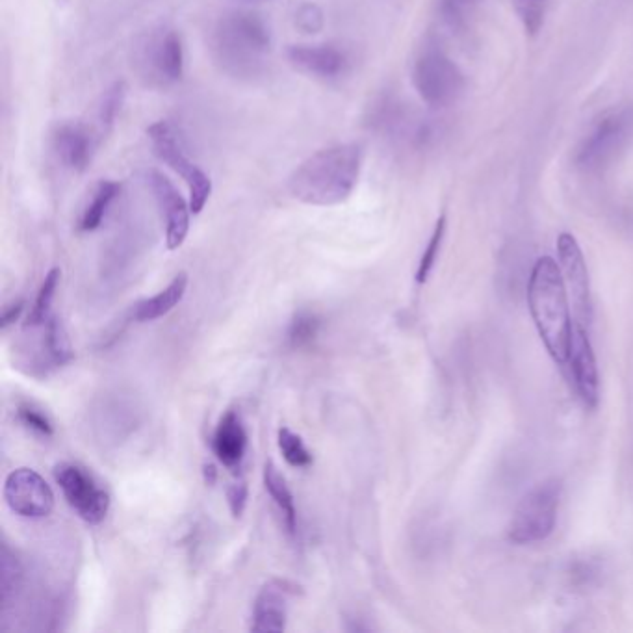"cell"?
<instances>
[{
  "label": "cell",
  "mask_w": 633,
  "mask_h": 633,
  "mask_svg": "<svg viewBox=\"0 0 633 633\" xmlns=\"http://www.w3.org/2000/svg\"><path fill=\"white\" fill-rule=\"evenodd\" d=\"M186 288H188V275L179 273L162 292L136 305L134 309L136 322H155L158 318H164L181 303L186 294Z\"/></svg>",
  "instance_id": "obj_18"
},
{
  "label": "cell",
  "mask_w": 633,
  "mask_h": 633,
  "mask_svg": "<svg viewBox=\"0 0 633 633\" xmlns=\"http://www.w3.org/2000/svg\"><path fill=\"white\" fill-rule=\"evenodd\" d=\"M17 418H19V422H21L26 429L38 433L41 437H52V435H54V427H52L49 416L45 413H41L38 407L30 405V403H23V405L17 407Z\"/></svg>",
  "instance_id": "obj_27"
},
{
  "label": "cell",
  "mask_w": 633,
  "mask_h": 633,
  "mask_svg": "<svg viewBox=\"0 0 633 633\" xmlns=\"http://www.w3.org/2000/svg\"><path fill=\"white\" fill-rule=\"evenodd\" d=\"M4 500L19 517H49L54 509V492L49 483L26 466L8 474L4 481Z\"/></svg>",
  "instance_id": "obj_11"
},
{
  "label": "cell",
  "mask_w": 633,
  "mask_h": 633,
  "mask_svg": "<svg viewBox=\"0 0 633 633\" xmlns=\"http://www.w3.org/2000/svg\"><path fill=\"white\" fill-rule=\"evenodd\" d=\"M43 327H45V335H43L41 349L45 355V364H47V368H62L75 355L73 348H71V342H69V336L65 333V327L52 314L51 318L43 323Z\"/></svg>",
  "instance_id": "obj_21"
},
{
  "label": "cell",
  "mask_w": 633,
  "mask_h": 633,
  "mask_svg": "<svg viewBox=\"0 0 633 633\" xmlns=\"http://www.w3.org/2000/svg\"><path fill=\"white\" fill-rule=\"evenodd\" d=\"M286 58L299 73L322 80L340 78L349 69L348 54L335 45H290Z\"/></svg>",
  "instance_id": "obj_13"
},
{
  "label": "cell",
  "mask_w": 633,
  "mask_h": 633,
  "mask_svg": "<svg viewBox=\"0 0 633 633\" xmlns=\"http://www.w3.org/2000/svg\"><path fill=\"white\" fill-rule=\"evenodd\" d=\"M279 450L283 453L286 463L294 468H307L312 465V453L307 450L305 442L288 427H281L277 433Z\"/></svg>",
  "instance_id": "obj_24"
},
{
  "label": "cell",
  "mask_w": 633,
  "mask_h": 633,
  "mask_svg": "<svg viewBox=\"0 0 633 633\" xmlns=\"http://www.w3.org/2000/svg\"><path fill=\"white\" fill-rule=\"evenodd\" d=\"M52 149L65 168L82 173L93 158V136L82 123H62L52 134Z\"/></svg>",
  "instance_id": "obj_16"
},
{
  "label": "cell",
  "mask_w": 633,
  "mask_h": 633,
  "mask_svg": "<svg viewBox=\"0 0 633 633\" xmlns=\"http://www.w3.org/2000/svg\"><path fill=\"white\" fill-rule=\"evenodd\" d=\"M60 277H62L60 268H52L51 272L45 275L43 283L39 286L38 296L34 299V305L28 312V318H26L25 323L26 329L41 327L43 323L51 318L52 299L56 296V290H58V285H60Z\"/></svg>",
  "instance_id": "obj_22"
},
{
  "label": "cell",
  "mask_w": 633,
  "mask_h": 633,
  "mask_svg": "<svg viewBox=\"0 0 633 633\" xmlns=\"http://www.w3.org/2000/svg\"><path fill=\"white\" fill-rule=\"evenodd\" d=\"M559 498L561 481L557 479H548L528 492L509 526V541L524 546L548 539L556 528Z\"/></svg>",
  "instance_id": "obj_5"
},
{
  "label": "cell",
  "mask_w": 633,
  "mask_h": 633,
  "mask_svg": "<svg viewBox=\"0 0 633 633\" xmlns=\"http://www.w3.org/2000/svg\"><path fill=\"white\" fill-rule=\"evenodd\" d=\"M557 255L559 268L563 273V281L567 286V294L572 301L576 322L587 327L593 320V303H591V285L589 272L583 259L582 247L578 240L569 233H563L557 238Z\"/></svg>",
  "instance_id": "obj_9"
},
{
  "label": "cell",
  "mask_w": 633,
  "mask_h": 633,
  "mask_svg": "<svg viewBox=\"0 0 633 633\" xmlns=\"http://www.w3.org/2000/svg\"><path fill=\"white\" fill-rule=\"evenodd\" d=\"M121 192V184L116 181H101L97 184L93 197H91L88 207L84 208L80 221H78V229L82 233H93L101 227L104 216L108 212L110 205L114 203L117 195Z\"/></svg>",
  "instance_id": "obj_20"
},
{
  "label": "cell",
  "mask_w": 633,
  "mask_h": 633,
  "mask_svg": "<svg viewBox=\"0 0 633 633\" xmlns=\"http://www.w3.org/2000/svg\"><path fill=\"white\" fill-rule=\"evenodd\" d=\"M528 303L539 336L557 364H567L572 346L569 294L556 260H537L530 275Z\"/></svg>",
  "instance_id": "obj_3"
},
{
  "label": "cell",
  "mask_w": 633,
  "mask_h": 633,
  "mask_svg": "<svg viewBox=\"0 0 633 633\" xmlns=\"http://www.w3.org/2000/svg\"><path fill=\"white\" fill-rule=\"evenodd\" d=\"M147 136L156 158L164 162L169 169H173L177 175H181L184 182L188 184V190H190L188 203L192 208V214L194 216L201 214L212 195V181L207 173L186 155V147L182 142L179 129L171 121L160 119L147 129Z\"/></svg>",
  "instance_id": "obj_4"
},
{
  "label": "cell",
  "mask_w": 633,
  "mask_h": 633,
  "mask_svg": "<svg viewBox=\"0 0 633 633\" xmlns=\"http://www.w3.org/2000/svg\"><path fill=\"white\" fill-rule=\"evenodd\" d=\"M247 496H249V491H247L246 481L233 483V485L227 489V502H229V507H231V513H233L234 518H240L244 515L247 505Z\"/></svg>",
  "instance_id": "obj_29"
},
{
  "label": "cell",
  "mask_w": 633,
  "mask_h": 633,
  "mask_svg": "<svg viewBox=\"0 0 633 633\" xmlns=\"http://www.w3.org/2000/svg\"><path fill=\"white\" fill-rule=\"evenodd\" d=\"M54 479L64 492L67 504L84 522L101 524L110 509V494L104 491L84 466L60 463L54 466Z\"/></svg>",
  "instance_id": "obj_8"
},
{
  "label": "cell",
  "mask_w": 633,
  "mask_h": 633,
  "mask_svg": "<svg viewBox=\"0 0 633 633\" xmlns=\"http://www.w3.org/2000/svg\"><path fill=\"white\" fill-rule=\"evenodd\" d=\"M362 147L338 143L305 158L288 177L290 195L311 207H335L346 203L361 177Z\"/></svg>",
  "instance_id": "obj_1"
},
{
  "label": "cell",
  "mask_w": 633,
  "mask_h": 633,
  "mask_svg": "<svg viewBox=\"0 0 633 633\" xmlns=\"http://www.w3.org/2000/svg\"><path fill=\"white\" fill-rule=\"evenodd\" d=\"M212 450L220 463L227 468H238L242 465L247 450V431L240 414L236 411L221 416L220 424L212 437Z\"/></svg>",
  "instance_id": "obj_17"
},
{
  "label": "cell",
  "mask_w": 633,
  "mask_h": 633,
  "mask_svg": "<svg viewBox=\"0 0 633 633\" xmlns=\"http://www.w3.org/2000/svg\"><path fill=\"white\" fill-rule=\"evenodd\" d=\"M145 182L155 197L156 207L166 227V246L169 251H175L184 244L190 233V203H186L177 186L158 169L145 171Z\"/></svg>",
  "instance_id": "obj_10"
},
{
  "label": "cell",
  "mask_w": 633,
  "mask_h": 633,
  "mask_svg": "<svg viewBox=\"0 0 633 633\" xmlns=\"http://www.w3.org/2000/svg\"><path fill=\"white\" fill-rule=\"evenodd\" d=\"M298 593V587L283 580H273L260 589L253 604L251 632H285L288 617V598Z\"/></svg>",
  "instance_id": "obj_14"
},
{
  "label": "cell",
  "mask_w": 633,
  "mask_h": 633,
  "mask_svg": "<svg viewBox=\"0 0 633 633\" xmlns=\"http://www.w3.org/2000/svg\"><path fill=\"white\" fill-rule=\"evenodd\" d=\"M143 75L160 84H175L184 77V47L179 32L160 30L145 41L140 54Z\"/></svg>",
  "instance_id": "obj_12"
},
{
  "label": "cell",
  "mask_w": 633,
  "mask_h": 633,
  "mask_svg": "<svg viewBox=\"0 0 633 633\" xmlns=\"http://www.w3.org/2000/svg\"><path fill=\"white\" fill-rule=\"evenodd\" d=\"M296 26L303 34H318L325 26L322 8L314 2H303L296 10Z\"/></svg>",
  "instance_id": "obj_28"
},
{
  "label": "cell",
  "mask_w": 633,
  "mask_h": 633,
  "mask_svg": "<svg viewBox=\"0 0 633 633\" xmlns=\"http://www.w3.org/2000/svg\"><path fill=\"white\" fill-rule=\"evenodd\" d=\"M210 51L227 75L259 77L272 51V28L260 13H225L212 30Z\"/></svg>",
  "instance_id": "obj_2"
},
{
  "label": "cell",
  "mask_w": 633,
  "mask_h": 633,
  "mask_svg": "<svg viewBox=\"0 0 633 633\" xmlns=\"http://www.w3.org/2000/svg\"><path fill=\"white\" fill-rule=\"evenodd\" d=\"M569 362L580 398L587 407H596L600 381H598L595 351L589 338V329L580 323H574Z\"/></svg>",
  "instance_id": "obj_15"
},
{
  "label": "cell",
  "mask_w": 633,
  "mask_h": 633,
  "mask_svg": "<svg viewBox=\"0 0 633 633\" xmlns=\"http://www.w3.org/2000/svg\"><path fill=\"white\" fill-rule=\"evenodd\" d=\"M23 311H25V301H15L12 305H8L2 314V329H8L10 325L17 322Z\"/></svg>",
  "instance_id": "obj_30"
},
{
  "label": "cell",
  "mask_w": 633,
  "mask_h": 633,
  "mask_svg": "<svg viewBox=\"0 0 633 633\" xmlns=\"http://www.w3.org/2000/svg\"><path fill=\"white\" fill-rule=\"evenodd\" d=\"M413 84L427 106L446 108L463 95L465 75L450 56L439 49H427L414 62Z\"/></svg>",
  "instance_id": "obj_6"
},
{
  "label": "cell",
  "mask_w": 633,
  "mask_h": 633,
  "mask_svg": "<svg viewBox=\"0 0 633 633\" xmlns=\"http://www.w3.org/2000/svg\"><path fill=\"white\" fill-rule=\"evenodd\" d=\"M322 318L312 311H299L286 331V344L290 349H305L314 344L320 335Z\"/></svg>",
  "instance_id": "obj_23"
},
{
  "label": "cell",
  "mask_w": 633,
  "mask_h": 633,
  "mask_svg": "<svg viewBox=\"0 0 633 633\" xmlns=\"http://www.w3.org/2000/svg\"><path fill=\"white\" fill-rule=\"evenodd\" d=\"M264 487L277 505L288 535L296 537L298 535V509H296V502H294V494L290 491L286 479L281 476V472L275 468L273 463H268L264 468Z\"/></svg>",
  "instance_id": "obj_19"
},
{
  "label": "cell",
  "mask_w": 633,
  "mask_h": 633,
  "mask_svg": "<svg viewBox=\"0 0 633 633\" xmlns=\"http://www.w3.org/2000/svg\"><path fill=\"white\" fill-rule=\"evenodd\" d=\"M247 2H255V0H247Z\"/></svg>",
  "instance_id": "obj_32"
},
{
  "label": "cell",
  "mask_w": 633,
  "mask_h": 633,
  "mask_svg": "<svg viewBox=\"0 0 633 633\" xmlns=\"http://www.w3.org/2000/svg\"><path fill=\"white\" fill-rule=\"evenodd\" d=\"M216 478H218L216 468L212 465H205V481H207L208 485H214Z\"/></svg>",
  "instance_id": "obj_31"
},
{
  "label": "cell",
  "mask_w": 633,
  "mask_h": 633,
  "mask_svg": "<svg viewBox=\"0 0 633 633\" xmlns=\"http://www.w3.org/2000/svg\"><path fill=\"white\" fill-rule=\"evenodd\" d=\"M444 234H446V214H442L437 223H435V229H433V234H431V238L427 242L426 251H424L420 264H418V270H416V283L418 285H424L429 279L431 272H433V266H435L437 257H439Z\"/></svg>",
  "instance_id": "obj_26"
},
{
  "label": "cell",
  "mask_w": 633,
  "mask_h": 633,
  "mask_svg": "<svg viewBox=\"0 0 633 633\" xmlns=\"http://www.w3.org/2000/svg\"><path fill=\"white\" fill-rule=\"evenodd\" d=\"M633 132V108L604 117L576 151L574 162L587 171L606 168L626 147Z\"/></svg>",
  "instance_id": "obj_7"
},
{
  "label": "cell",
  "mask_w": 633,
  "mask_h": 633,
  "mask_svg": "<svg viewBox=\"0 0 633 633\" xmlns=\"http://www.w3.org/2000/svg\"><path fill=\"white\" fill-rule=\"evenodd\" d=\"M125 95H127V86L123 80H117L108 90L104 91L103 101L99 106V121H101L104 132H110L114 129L117 116L121 112V106L125 103Z\"/></svg>",
  "instance_id": "obj_25"
}]
</instances>
